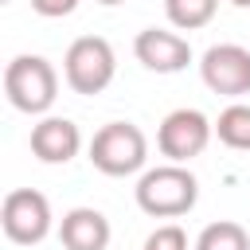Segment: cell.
Instances as JSON below:
<instances>
[{
	"mask_svg": "<svg viewBox=\"0 0 250 250\" xmlns=\"http://www.w3.org/2000/svg\"><path fill=\"white\" fill-rule=\"evenodd\" d=\"M148 160V141L133 121H109L90 141V164L105 176H133Z\"/></svg>",
	"mask_w": 250,
	"mask_h": 250,
	"instance_id": "3",
	"label": "cell"
},
{
	"mask_svg": "<svg viewBox=\"0 0 250 250\" xmlns=\"http://www.w3.org/2000/svg\"><path fill=\"white\" fill-rule=\"evenodd\" d=\"M211 133H215V125L199 109H172L160 121V129H156V148L172 164H188V160H195L207 148Z\"/></svg>",
	"mask_w": 250,
	"mask_h": 250,
	"instance_id": "6",
	"label": "cell"
},
{
	"mask_svg": "<svg viewBox=\"0 0 250 250\" xmlns=\"http://www.w3.org/2000/svg\"><path fill=\"white\" fill-rule=\"evenodd\" d=\"M145 250H188V234H184V227L164 223L145 238Z\"/></svg>",
	"mask_w": 250,
	"mask_h": 250,
	"instance_id": "14",
	"label": "cell"
},
{
	"mask_svg": "<svg viewBox=\"0 0 250 250\" xmlns=\"http://www.w3.org/2000/svg\"><path fill=\"white\" fill-rule=\"evenodd\" d=\"M230 4H234V8H250V0H230Z\"/></svg>",
	"mask_w": 250,
	"mask_h": 250,
	"instance_id": "16",
	"label": "cell"
},
{
	"mask_svg": "<svg viewBox=\"0 0 250 250\" xmlns=\"http://www.w3.org/2000/svg\"><path fill=\"white\" fill-rule=\"evenodd\" d=\"M0 227L8 234V242L16 246H35L51 234V203L43 191L35 188H16L4 195L0 207Z\"/></svg>",
	"mask_w": 250,
	"mask_h": 250,
	"instance_id": "5",
	"label": "cell"
},
{
	"mask_svg": "<svg viewBox=\"0 0 250 250\" xmlns=\"http://www.w3.org/2000/svg\"><path fill=\"white\" fill-rule=\"evenodd\" d=\"M4 94L20 113H47L59 98V74L43 55H16L4 66Z\"/></svg>",
	"mask_w": 250,
	"mask_h": 250,
	"instance_id": "2",
	"label": "cell"
},
{
	"mask_svg": "<svg viewBox=\"0 0 250 250\" xmlns=\"http://www.w3.org/2000/svg\"><path fill=\"white\" fill-rule=\"evenodd\" d=\"M62 74H66V86H70L74 94H86V98L102 94V90L113 82V74H117V55H113L109 39H102V35H82V39H74V43L66 47Z\"/></svg>",
	"mask_w": 250,
	"mask_h": 250,
	"instance_id": "4",
	"label": "cell"
},
{
	"mask_svg": "<svg viewBox=\"0 0 250 250\" xmlns=\"http://www.w3.org/2000/svg\"><path fill=\"white\" fill-rule=\"evenodd\" d=\"M82 148V133L70 117H43L31 125V152L43 164H66Z\"/></svg>",
	"mask_w": 250,
	"mask_h": 250,
	"instance_id": "9",
	"label": "cell"
},
{
	"mask_svg": "<svg viewBox=\"0 0 250 250\" xmlns=\"http://www.w3.org/2000/svg\"><path fill=\"white\" fill-rule=\"evenodd\" d=\"M195 250H250V234H246V227H238L230 219H219V223L199 230Z\"/></svg>",
	"mask_w": 250,
	"mask_h": 250,
	"instance_id": "13",
	"label": "cell"
},
{
	"mask_svg": "<svg viewBox=\"0 0 250 250\" xmlns=\"http://www.w3.org/2000/svg\"><path fill=\"white\" fill-rule=\"evenodd\" d=\"M164 12H168V23L180 27V31H199L215 20L219 12V0H164Z\"/></svg>",
	"mask_w": 250,
	"mask_h": 250,
	"instance_id": "12",
	"label": "cell"
},
{
	"mask_svg": "<svg viewBox=\"0 0 250 250\" xmlns=\"http://www.w3.org/2000/svg\"><path fill=\"white\" fill-rule=\"evenodd\" d=\"M98 4H125V0H98Z\"/></svg>",
	"mask_w": 250,
	"mask_h": 250,
	"instance_id": "17",
	"label": "cell"
},
{
	"mask_svg": "<svg viewBox=\"0 0 250 250\" xmlns=\"http://www.w3.org/2000/svg\"><path fill=\"white\" fill-rule=\"evenodd\" d=\"M0 4H12V0H0Z\"/></svg>",
	"mask_w": 250,
	"mask_h": 250,
	"instance_id": "18",
	"label": "cell"
},
{
	"mask_svg": "<svg viewBox=\"0 0 250 250\" xmlns=\"http://www.w3.org/2000/svg\"><path fill=\"white\" fill-rule=\"evenodd\" d=\"M199 74L215 94H227V98L250 94V51L238 43H215L203 51Z\"/></svg>",
	"mask_w": 250,
	"mask_h": 250,
	"instance_id": "7",
	"label": "cell"
},
{
	"mask_svg": "<svg viewBox=\"0 0 250 250\" xmlns=\"http://www.w3.org/2000/svg\"><path fill=\"white\" fill-rule=\"evenodd\" d=\"M59 242L66 250H105L109 246V219L98 207H74L59 223Z\"/></svg>",
	"mask_w": 250,
	"mask_h": 250,
	"instance_id": "10",
	"label": "cell"
},
{
	"mask_svg": "<svg viewBox=\"0 0 250 250\" xmlns=\"http://www.w3.org/2000/svg\"><path fill=\"white\" fill-rule=\"evenodd\" d=\"M215 137L234 152H250V105H242V102L227 105L215 121Z\"/></svg>",
	"mask_w": 250,
	"mask_h": 250,
	"instance_id": "11",
	"label": "cell"
},
{
	"mask_svg": "<svg viewBox=\"0 0 250 250\" xmlns=\"http://www.w3.org/2000/svg\"><path fill=\"white\" fill-rule=\"evenodd\" d=\"M31 8L39 16H47V20H62V16H70L78 8V0H31Z\"/></svg>",
	"mask_w": 250,
	"mask_h": 250,
	"instance_id": "15",
	"label": "cell"
},
{
	"mask_svg": "<svg viewBox=\"0 0 250 250\" xmlns=\"http://www.w3.org/2000/svg\"><path fill=\"white\" fill-rule=\"evenodd\" d=\"M133 51H137V62H145L156 74H176L191 62V43L164 27H145L133 39Z\"/></svg>",
	"mask_w": 250,
	"mask_h": 250,
	"instance_id": "8",
	"label": "cell"
},
{
	"mask_svg": "<svg viewBox=\"0 0 250 250\" xmlns=\"http://www.w3.org/2000/svg\"><path fill=\"white\" fill-rule=\"evenodd\" d=\"M199 199V180L184 168V164H160V168H148L141 180H137V207L152 219H176V215H188Z\"/></svg>",
	"mask_w": 250,
	"mask_h": 250,
	"instance_id": "1",
	"label": "cell"
}]
</instances>
